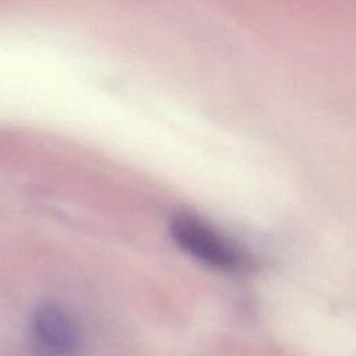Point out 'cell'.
Segmentation results:
<instances>
[{
    "mask_svg": "<svg viewBox=\"0 0 356 356\" xmlns=\"http://www.w3.org/2000/svg\"><path fill=\"white\" fill-rule=\"evenodd\" d=\"M32 342L39 356H71L79 349L81 335L76 323L63 307L46 305L33 314Z\"/></svg>",
    "mask_w": 356,
    "mask_h": 356,
    "instance_id": "2",
    "label": "cell"
},
{
    "mask_svg": "<svg viewBox=\"0 0 356 356\" xmlns=\"http://www.w3.org/2000/svg\"><path fill=\"white\" fill-rule=\"evenodd\" d=\"M171 236L191 256L220 268L235 271L246 267L250 257L214 227L192 214H178L170 224Z\"/></svg>",
    "mask_w": 356,
    "mask_h": 356,
    "instance_id": "1",
    "label": "cell"
}]
</instances>
